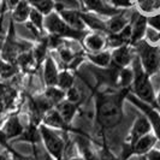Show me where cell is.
I'll list each match as a JSON object with an SVG mask.
<instances>
[{
	"instance_id": "obj_1",
	"label": "cell",
	"mask_w": 160,
	"mask_h": 160,
	"mask_svg": "<svg viewBox=\"0 0 160 160\" xmlns=\"http://www.w3.org/2000/svg\"><path fill=\"white\" fill-rule=\"evenodd\" d=\"M127 92L116 95L98 94L96 98V119L105 129L113 128L118 125L123 118L122 113V100Z\"/></svg>"
},
{
	"instance_id": "obj_2",
	"label": "cell",
	"mask_w": 160,
	"mask_h": 160,
	"mask_svg": "<svg viewBox=\"0 0 160 160\" xmlns=\"http://www.w3.org/2000/svg\"><path fill=\"white\" fill-rule=\"evenodd\" d=\"M134 89L136 95L148 104H153L155 98L153 87L148 78V73L143 70V66L138 59H134Z\"/></svg>"
},
{
	"instance_id": "obj_3",
	"label": "cell",
	"mask_w": 160,
	"mask_h": 160,
	"mask_svg": "<svg viewBox=\"0 0 160 160\" xmlns=\"http://www.w3.org/2000/svg\"><path fill=\"white\" fill-rule=\"evenodd\" d=\"M137 52L140 54L141 64L148 75L155 73L159 69L160 58L158 48L151 46L146 41H137Z\"/></svg>"
},
{
	"instance_id": "obj_4",
	"label": "cell",
	"mask_w": 160,
	"mask_h": 160,
	"mask_svg": "<svg viewBox=\"0 0 160 160\" xmlns=\"http://www.w3.org/2000/svg\"><path fill=\"white\" fill-rule=\"evenodd\" d=\"M45 25L52 34L58 35V36H69V38L80 40L86 35L84 32L76 30L70 25H68V23L64 22L57 13H48L47 18L45 21Z\"/></svg>"
},
{
	"instance_id": "obj_5",
	"label": "cell",
	"mask_w": 160,
	"mask_h": 160,
	"mask_svg": "<svg viewBox=\"0 0 160 160\" xmlns=\"http://www.w3.org/2000/svg\"><path fill=\"white\" fill-rule=\"evenodd\" d=\"M40 132L43 141H45L46 148L49 151V153L56 159L60 160L62 155H63V151H64V142L62 141V138L46 127H41Z\"/></svg>"
},
{
	"instance_id": "obj_6",
	"label": "cell",
	"mask_w": 160,
	"mask_h": 160,
	"mask_svg": "<svg viewBox=\"0 0 160 160\" xmlns=\"http://www.w3.org/2000/svg\"><path fill=\"white\" fill-rule=\"evenodd\" d=\"M128 99L132 104H135L137 107H140V108L146 113V116L148 117V119L151 122V125H152L153 129H154L157 136L160 138V114L159 113L157 112L155 110H153L152 107H149L146 102H142L141 99H137V98H135V96H132V95H128Z\"/></svg>"
},
{
	"instance_id": "obj_7",
	"label": "cell",
	"mask_w": 160,
	"mask_h": 160,
	"mask_svg": "<svg viewBox=\"0 0 160 160\" xmlns=\"http://www.w3.org/2000/svg\"><path fill=\"white\" fill-rule=\"evenodd\" d=\"M151 128H152L151 122L147 118H144V117H140L135 122V124L132 127V130H131V144L130 146H134L141 137L147 135L149 132Z\"/></svg>"
},
{
	"instance_id": "obj_8",
	"label": "cell",
	"mask_w": 160,
	"mask_h": 160,
	"mask_svg": "<svg viewBox=\"0 0 160 160\" xmlns=\"http://www.w3.org/2000/svg\"><path fill=\"white\" fill-rule=\"evenodd\" d=\"M84 2V5L92 10V11H95L98 13H101V15H106V16H114L117 15L119 11L117 8L110 6L107 2H105L104 0H82Z\"/></svg>"
},
{
	"instance_id": "obj_9",
	"label": "cell",
	"mask_w": 160,
	"mask_h": 160,
	"mask_svg": "<svg viewBox=\"0 0 160 160\" xmlns=\"http://www.w3.org/2000/svg\"><path fill=\"white\" fill-rule=\"evenodd\" d=\"M62 17L66 23L69 24L71 28L76 29V30H81L83 32V28H84V22L81 17V13L76 12V11H70V10H63L60 11Z\"/></svg>"
},
{
	"instance_id": "obj_10",
	"label": "cell",
	"mask_w": 160,
	"mask_h": 160,
	"mask_svg": "<svg viewBox=\"0 0 160 160\" xmlns=\"http://www.w3.org/2000/svg\"><path fill=\"white\" fill-rule=\"evenodd\" d=\"M132 25H131V29H132V36H131V40L134 42H137L142 39L143 34L146 32V27H147V18L141 15H135V18L132 17Z\"/></svg>"
},
{
	"instance_id": "obj_11",
	"label": "cell",
	"mask_w": 160,
	"mask_h": 160,
	"mask_svg": "<svg viewBox=\"0 0 160 160\" xmlns=\"http://www.w3.org/2000/svg\"><path fill=\"white\" fill-rule=\"evenodd\" d=\"M155 141H157L155 137L147 134V135H144L143 137H141L134 146H131L132 152L136 153V154H143V153H147L148 151L152 149V147L155 144Z\"/></svg>"
},
{
	"instance_id": "obj_12",
	"label": "cell",
	"mask_w": 160,
	"mask_h": 160,
	"mask_svg": "<svg viewBox=\"0 0 160 160\" xmlns=\"http://www.w3.org/2000/svg\"><path fill=\"white\" fill-rule=\"evenodd\" d=\"M112 59H113V64H116L117 66L122 68V66L128 65L131 62L132 57H131V53H130L128 47L122 46V47H118L113 52Z\"/></svg>"
},
{
	"instance_id": "obj_13",
	"label": "cell",
	"mask_w": 160,
	"mask_h": 160,
	"mask_svg": "<svg viewBox=\"0 0 160 160\" xmlns=\"http://www.w3.org/2000/svg\"><path fill=\"white\" fill-rule=\"evenodd\" d=\"M58 72H57L56 64L53 62L52 58H47L46 63H45V70H43V77L45 82L48 86H54L58 82Z\"/></svg>"
},
{
	"instance_id": "obj_14",
	"label": "cell",
	"mask_w": 160,
	"mask_h": 160,
	"mask_svg": "<svg viewBox=\"0 0 160 160\" xmlns=\"http://www.w3.org/2000/svg\"><path fill=\"white\" fill-rule=\"evenodd\" d=\"M4 134L5 136L10 138V137H16L21 134H23V127L19 123V120L17 117H11L10 119L6 122L5 127H4Z\"/></svg>"
},
{
	"instance_id": "obj_15",
	"label": "cell",
	"mask_w": 160,
	"mask_h": 160,
	"mask_svg": "<svg viewBox=\"0 0 160 160\" xmlns=\"http://www.w3.org/2000/svg\"><path fill=\"white\" fill-rule=\"evenodd\" d=\"M15 98H16V90L15 89L8 84L0 83V101L5 105V107L12 104Z\"/></svg>"
},
{
	"instance_id": "obj_16",
	"label": "cell",
	"mask_w": 160,
	"mask_h": 160,
	"mask_svg": "<svg viewBox=\"0 0 160 160\" xmlns=\"http://www.w3.org/2000/svg\"><path fill=\"white\" fill-rule=\"evenodd\" d=\"M81 17L83 19L84 23H87L92 28V29H95V30H100V32H104L107 29V25L100 21L99 18H96L95 16H92V15H87V13H81Z\"/></svg>"
},
{
	"instance_id": "obj_17",
	"label": "cell",
	"mask_w": 160,
	"mask_h": 160,
	"mask_svg": "<svg viewBox=\"0 0 160 160\" xmlns=\"http://www.w3.org/2000/svg\"><path fill=\"white\" fill-rule=\"evenodd\" d=\"M125 27H127V19H125V17L122 16V15L114 16L107 24L108 30L112 34H117V32H122Z\"/></svg>"
},
{
	"instance_id": "obj_18",
	"label": "cell",
	"mask_w": 160,
	"mask_h": 160,
	"mask_svg": "<svg viewBox=\"0 0 160 160\" xmlns=\"http://www.w3.org/2000/svg\"><path fill=\"white\" fill-rule=\"evenodd\" d=\"M75 112H76V104H73V102L65 101L59 105V113L62 114V117L64 118L66 123H69L72 119V117L75 116Z\"/></svg>"
},
{
	"instance_id": "obj_19",
	"label": "cell",
	"mask_w": 160,
	"mask_h": 160,
	"mask_svg": "<svg viewBox=\"0 0 160 160\" xmlns=\"http://www.w3.org/2000/svg\"><path fill=\"white\" fill-rule=\"evenodd\" d=\"M45 122H46V124L53 125L57 128H66V122L62 117V114L57 111H51L48 113L45 117Z\"/></svg>"
},
{
	"instance_id": "obj_20",
	"label": "cell",
	"mask_w": 160,
	"mask_h": 160,
	"mask_svg": "<svg viewBox=\"0 0 160 160\" xmlns=\"http://www.w3.org/2000/svg\"><path fill=\"white\" fill-rule=\"evenodd\" d=\"M30 15V8L28 6V4L25 1H19V4L16 6L15 13H13V18L17 22H23L25 21L28 16Z\"/></svg>"
},
{
	"instance_id": "obj_21",
	"label": "cell",
	"mask_w": 160,
	"mask_h": 160,
	"mask_svg": "<svg viewBox=\"0 0 160 160\" xmlns=\"http://www.w3.org/2000/svg\"><path fill=\"white\" fill-rule=\"evenodd\" d=\"M86 45L90 51H100L105 46V40L100 35H89L86 38Z\"/></svg>"
},
{
	"instance_id": "obj_22",
	"label": "cell",
	"mask_w": 160,
	"mask_h": 160,
	"mask_svg": "<svg viewBox=\"0 0 160 160\" xmlns=\"http://www.w3.org/2000/svg\"><path fill=\"white\" fill-rule=\"evenodd\" d=\"M34 8L38 11H40L42 13H51L52 8H53V2L52 0H28Z\"/></svg>"
},
{
	"instance_id": "obj_23",
	"label": "cell",
	"mask_w": 160,
	"mask_h": 160,
	"mask_svg": "<svg viewBox=\"0 0 160 160\" xmlns=\"http://www.w3.org/2000/svg\"><path fill=\"white\" fill-rule=\"evenodd\" d=\"M88 58L94 63V64H98L100 66H108L110 63H111V59L112 57L108 52H102V53H99V54H89Z\"/></svg>"
},
{
	"instance_id": "obj_24",
	"label": "cell",
	"mask_w": 160,
	"mask_h": 160,
	"mask_svg": "<svg viewBox=\"0 0 160 160\" xmlns=\"http://www.w3.org/2000/svg\"><path fill=\"white\" fill-rule=\"evenodd\" d=\"M46 96H47L53 104H58V102H60L65 98V93L63 90H60V89L49 87V88L46 90Z\"/></svg>"
},
{
	"instance_id": "obj_25",
	"label": "cell",
	"mask_w": 160,
	"mask_h": 160,
	"mask_svg": "<svg viewBox=\"0 0 160 160\" xmlns=\"http://www.w3.org/2000/svg\"><path fill=\"white\" fill-rule=\"evenodd\" d=\"M119 78H120V86L127 88L129 87L132 81H134V72L129 69H122L119 72Z\"/></svg>"
},
{
	"instance_id": "obj_26",
	"label": "cell",
	"mask_w": 160,
	"mask_h": 160,
	"mask_svg": "<svg viewBox=\"0 0 160 160\" xmlns=\"http://www.w3.org/2000/svg\"><path fill=\"white\" fill-rule=\"evenodd\" d=\"M23 138L25 141H29V142H38L40 135H39V131L35 127V124H30L29 128L27 129V131H23Z\"/></svg>"
},
{
	"instance_id": "obj_27",
	"label": "cell",
	"mask_w": 160,
	"mask_h": 160,
	"mask_svg": "<svg viewBox=\"0 0 160 160\" xmlns=\"http://www.w3.org/2000/svg\"><path fill=\"white\" fill-rule=\"evenodd\" d=\"M138 5L144 12H152L160 8V0H138Z\"/></svg>"
},
{
	"instance_id": "obj_28",
	"label": "cell",
	"mask_w": 160,
	"mask_h": 160,
	"mask_svg": "<svg viewBox=\"0 0 160 160\" xmlns=\"http://www.w3.org/2000/svg\"><path fill=\"white\" fill-rule=\"evenodd\" d=\"M73 83V77L69 72H62L59 76H58V84L59 87L63 89H70Z\"/></svg>"
},
{
	"instance_id": "obj_29",
	"label": "cell",
	"mask_w": 160,
	"mask_h": 160,
	"mask_svg": "<svg viewBox=\"0 0 160 160\" xmlns=\"http://www.w3.org/2000/svg\"><path fill=\"white\" fill-rule=\"evenodd\" d=\"M32 60H34V56L30 52H24L22 54H19L17 58V63L23 69H28L32 64Z\"/></svg>"
},
{
	"instance_id": "obj_30",
	"label": "cell",
	"mask_w": 160,
	"mask_h": 160,
	"mask_svg": "<svg viewBox=\"0 0 160 160\" xmlns=\"http://www.w3.org/2000/svg\"><path fill=\"white\" fill-rule=\"evenodd\" d=\"M16 72V68L12 64L0 62V75L2 78H8Z\"/></svg>"
},
{
	"instance_id": "obj_31",
	"label": "cell",
	"mask_w": 160,
	"mask_h": 160,
	"mask_svg": "<svg viewBox=\"0 0 160 160\" xmlns=\"http://www.w3.org/2000/svg\"><path fill=\"white\" fill-rule=\"evenodd\" d=\"M30 19H32V23L39 29L41 30L42 29V23H43V18L41 16V12L38 11V10H32L30 11Z\"/></svg>"
},
{
	"instance_id": "obj_32",
	"label": "cell",
	"mask_w": 160,
	"mask_h": 160,
	"mask_svg": "<svg viewBox=\"0 0 160 160\" xmlns=\"http://www.w3.org/2000/svg\"><path fill=\"white\" fill-rule=\"evenodd\" d=\"M47 47H48L47 40H45L41 45L38 46L36 49H35V54H34V57H35V59H36L38 62H41V60L45 58L46 52H47Z\"/></svg>"
},
{
	"instance_id": "obj_33",
	"label": "cell",
	"mask_w": 160,
	"mask_h": 160,
	"mask_svg": "<svg viewBox=\"0 0 160 160\" xmlns=\"http://www.w3.org/2000/svg\"><path fill=\"white\" fill-rule=\"evenodd\" d=\"M59 53H60V58H62V60L64 62L65 64H70L72 60L76 58V54H73L69 48H62Z\"/></svg>"
},
{
	"instance_id": "obj_34",
	"label": "cell",
	"mask_w": 160,
	"mask_h": 160,
	"mask_svg": "<svg viewBox=\"0 0 160 160\" xmlns=\"http://www.w3.org/2000/svg\"><path fill=\"white\" fill-rule=\"evenodd\" d=\"M68 100H69L70 102H73V104L80 102L81 93L78 92V89H76V88L69 89V92H68Z\"/></svg>"
},
{
	"instance_id": "obj_35",
	"label": "cell",
	"mask_w": 160,
	"mask_h": 160,
	"mask_svg": "<svg viewBox=\"0 0 160 160\" xmlns=\"http://www.w3.org/2000/svg\"><path fill=\"white\" fill-rule=\"evenodd\" d=\"M147 23L152 27L154 30L160 32V15H154L147 19Z\"/></svg>"
},
{
	"instance_id": "obj_36",
	"label": "cell",
	"mask_w": 160,
	"mask_h": 160,
	"mask_svg": "<svg viewBox=\"0 0 160 160\" xmlns=\"http://www.w3.org/2000/svg\"><path fill=\"white\" fill-rule=\"evenodd\" d=\"M57 1H58V4H62L68 8H77L78 6L76 0H57Z\"/></svg>"
},
{
	"instance_id": "obj_37",
	"label": "cell",
	"mask_w": 160,
	"mask_h": 160,
	"mask_svg": "<svg viewBox=\"0 0 160 160\" xmlns=\"http://www.w3.org/2000/svg\"><path fill=\"white\" fill-rule=\"evenodd\" d=\"M112 2L117 6H130L131 0H112Z\"/></svg>"
},
{
	"instance_id": "obj_38",
	"label": "cell",
	"mask_w": 160,
	"mask_h": 160,
	"mask_svg": "<svg viewBox=\"0 0 160 160\" xmlns=\"http://www.w3.org/2000/svg\"><path fill=\"white\" fill-rule=\"evenodd\" d=\"M148 160H160L159 151H151L148 153Z\"/></svg>"
},
{
	"instance_id": "obj_39",
	"label": "cell",
	"mask_w": 160,
	"mask_h": 160,
	"mask_svg": "<svg viewBox=\"0 0 160 160\" xmlns=\"http://www.w3.org/2000/svg\"><path fill=\"white\" fill-rule=\"evenodd\" d=\"M4 110H5V105L0 101V113H2V111H4Z\"/></svg>"
},
{
	"instance_id": "obj_40",
	"label": "cell",
	"mask_w": 160,
	"mask_h": 160,
	"mask_svg": "<svg viewBox=\"0 0 160 160\" xmlns=\"http://www.w3.org/2000/svg\"><path fill=\"white\" fill-rule=\"evenodd\" d=\"M0 160H6V158H5L4 155H1V154H0Z\"/></svg>"
},
{
	"instance_id": "obj_41",
	"label": "cell",
	"mask_w": 160,
	"mask_h": 160,
	"mask_svg": "<svg viewBox=\"0 0 160 160\" xmlns=\"http://www.w3.org/2000/svg\"><path fill=\"white\" fill-rule=\"evenodd\" d=\"M158 104H159V107H160V93H159V96H158Z\"/></svg>"
},
{
	"instance_id": "obj_42",
	"label": "cell",
	"mask_w": 160,
	"mask_h": 160,
	"mask_svg": "<svg viewBox=\"0 0 160 160\" xmlns=\"http://www.w3.org/2000/svg\"><path fill=\"white\" fill-rule=\"evenodd\" d=\"M71 160H82V159H76V158H75V159H71Z\"/></svg>"
},
{
	"instance_id": "obj_43",
	"label": "cell",
	"mask_w": 160,
	"mask_h": 160,
	"mask_svg": "<svg viewBox=\"0 0 160 160\" xmlns=\"http://www.w3.org/2000/svg\"><path fill=\"white\" fill-rule=\"evenodd\" d=\"M18 160H22V159H18Z\"/></svg>"
}]
</instances>
